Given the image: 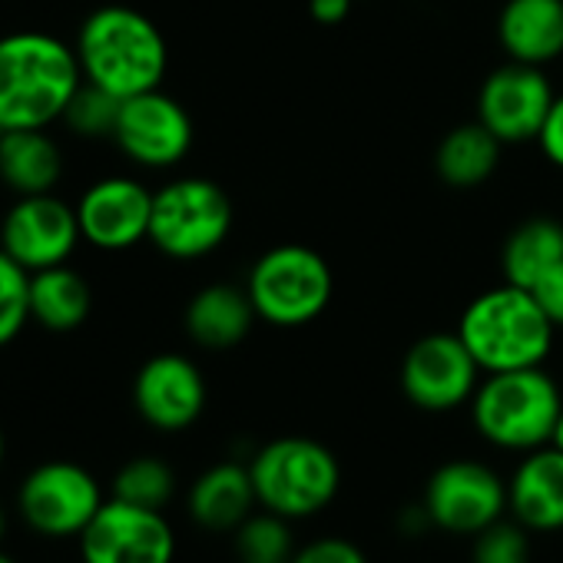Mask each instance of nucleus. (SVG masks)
I'll list each match as a JSON object with an SVG mask.
<instances>
[{"instance_id": "f704fd0d", "label": "nucleus", "mask_w": 563, "mask_h": 563, "mask_svg": "<svg viewBox=\"0 0 563 563\" xmlns=\"http://www.w3.org/2000/svg\"><path fill=\"white\" fill-rule=\"evenodd\" d=\"M4 530H8V517H4V507H0V540H4Z\"/></svg>"}, {"instance_id": "f03ea898", "label": "nucleus", "mask_w": 563, "mask_h": 563, "mask_svg": "<svg viewBox=\"0 0 563 563\" xmlns=\"http://www.w3.org/2000/svg\"><path fill=\"white\" fill-rule=\"evenodd\" d=\"M74 51L84 80L110 90L120 100L159 90L169 67V47L163 31L146 14L126 4L97 8L80 24Z\"/></svg>"}, {"instance_id": "0eeeda50", "label": "nucleus", "mask_w": 563, "mask_h": 563, "mask_svg": "<svg viewBox=\"0 0 563 563\" xmlns=\"http://www.w3.org/2000/svg\"><path fill=\"white\" fill-rule=\"evenodd\" d=\"M232 229L225 189L202 176H183L153 192L150 242L179 262L216 252Z\"/></svg>"}, {"instance_id": "6e6552de", "label": "nucleus", "mask_w": 563, "mask_h": 563, "mask_svg": "<svg viewBox=\"0 0 563 563\" xmlns=\"http://www.w3.org/2000/svg\"><path fill=\"white\" fill-rule=\"evenodd\" d=\"M103 504L107 494L100 481L77 461H44L18 490L21 520L51 540L80 537Z\"/></svg>"}, {"instance_id": "bb28decb", "label": "nucleus", "mask_w": 563, "mask_h": 563, "mask_svg": "<svg viewBox=\"0 0 563 563\" xmlns=\"http://www.w3.org/2000/svg\"><path fill=\"white\" fill-rule=\"evenodd\" d=\"M120 107L123 100L113 97L110 90L97 87V84H80V90L74 93L70 107L64 110V123L84 136V140H103L117 133V120H120Z\"/></svg>"}, {"instance_id": "7ed1b4c3", "label": "nucleus", "mask_w": 563, "mask_h": 563, "mask_svg": "<svg viewBox=\"0 0 563 563\" xmlns=\"http://www.w3.org/2000/svg\"><path fill=\"white\" fill-rule=\"evenodd\" d=\"M553 332L556 325L547 319L537 296L510 282L471 299L457 322V335L484 375L543 365Z\"/></svg>"}, {"instance_id": "72a5a7b5", "label": "nucleus", "mask_w": 563, "mask_h": 563, "mask_svg": "<svg viewBox=\"0 0 563 563\" xmlns=\"http://www.w3.org/2000/svg\"><path fill=\"white\" fill-rule=\"evenodd\" d=\"M550 444L563 451V411H560V418H556V428H553V438H550Z\"/></svg>"}, {"instance_id": "412c9836", "label": "nucleus", "mask_w": 563, "mask_h": 563, "mask_svg": "<svg viewBox=\"0 0 563 563\" xmlns=\"http://www.w3.org/2000/svg\"><path fill=\"white\" fill-rule=\"evenodd\" d=\"M60 176L64 156L47 130H8L0 136V179L18 196L54 192Z\"/></svg>"}, {"instance_id": "a211bd4d", "label": "nucleus", "mask_w": 563, "mask_h": 563, "mask_svg": "<svg viewBox=\"0 0 563 563\" xmlns=\"http://www.w3.org/2000/svg\"><path fill=\"white\" fill-rule=\"evenodd\" d=\"M507 60L547 67L563 54V0H507L497 18Z\"/></svg>"}, {"instance_id": "a878e982", "label": "nucleus", "mask_w": 563, "mask_h": 563, "mask_svg": "<svg viewBox=\"0 0 563 563\" xmlns=\"http://www.w3.org/2000/svg\"><path fill=\"white\" fill-rule=\"evenodd\" d=\"M173 494H176V474H173V467L163 457L143 454V457L126 461L117 471L113 494L110 497H120V500H130V504H140V507L163 510L173 500Z\"/></svg>"}, {"instance_id": "2eb2a0df", "label": "nucleus", "mask_w": 563, "mask_h": 563, "mask_svg": "<svg viewBox=\"0 0 563 563\" xmlns=\"http://www.w3.org/2000/svg\"><path fill=\"white\" fill-rule=\"evenodd\" d=\"M153 192L133 176H107L77 199L80 235L100 252H126L150 239Z\"/></svg>"}, {"instance_id": "f257e3e1", "label": "nucleus", "mask_w": 563, "mask_h": 563, "mask_svg": "<svg viewBox=\"0 0 563 563\" xmlns=\"http://www.w3.org/2000/svg\"><path fill=\"white\" fill-rule=\"evenodd\" d=\"M84 84L77 51L44 31L0 37V126L47 130Z\"/></svg>"}, {"instance_id": "6ab92c4d", "label": "nucleus", "mask_w": 563, "mask_h": 563, "mask_svg": "<svg viewBox=\"0 0 563 563\" xmlns=\"http://www.w3.org/2000/svg\"><path fill=\"white\" fill-rule=\"evenodd\" d=\"M255 484L249 474V464L239 461H222L206 467L186 497L189 517L212 533H225L235 530L255 507Z\"/></svg>"}, {"instance_id": "393cba45", "label": "nucleus", "mask_w": 563, "mask_h": 563, "mask_svg": "<svg viewBox=\"0 0 563 563\" xmlns=\"http://www.w3.org/2000/svg\"><path fill=\"white\" fill-rule=\"evenodd\" d=\"M232 533L242 563H292L296 556V533L289 517H278L272 510L249 514Z\"/></svg>"}, {"instance_id": "7c9ffc66", "label": "nucleus", "mask_w": 563, "mask_h": 563, "mask_svg": "<svg viewBox=\"0 0 563 563\" xmlns=\"http://www.w3.org/2000/svg\"><path fill=\"white\" fill-rule=\"evenodd\" d=\"M530 292L537 296V302H540V309L547 312V319H550L556 329H563V258L537 282V286H533Z\"/></svg>"}, {"instance_id": "473e14b6", "label": "nucleus", "mask_w": 563, "mask_h": 563, "mask_svg": "<svg viewBox=\"0 0 563 563\" xmlns=\"http://www.w3.org/2000/svg\"><path fill=\"white\" fill-rule=\"evenodd\" d=\"M355 0H309V14L316 24H342L352 14Z\"/></svg>"}, {"instance_id": "9b49d317", "label": "nucleus", "mask_w": 563, "mask_h": 563, "mask_svg": "<svg viewBox=\"0 0 563 563\" xmlns=\"http://www.w3.org/2000/svg\"><path fill=\"white\" fill-rule=\"evenodd\" d=\"M424 510L434 527L448 533L474 537L484 527L497 523L507 510V484L497 471L481 461H448L441 464L424 487Z\"/></svg>"}, {"instance_id": "4be33fe9", "label": "nucleus", "mask_w": 563, "mask_h": 563, "mask_svg": "<svg viewBox=\"0 0 563 563\" xmlns=\"http://www.w3.org/2000/svg\"><path fill=\"white\" fill-rule=\"evenodd\" d=\"M93 292L90 282L64 265L31 272V319L51 332H74L90 319Z\"/></svg>"}, {"instance_id": "c85d7f7f", "label": "nucleus", "mask_w": 563, "mask_h": 563, "mask_svg": "<svg viewBox=\"0 0 563 563\" xmlns=\"http://www.w3.org/2000/svg\"><path fill=\"white\" fill-rule=\"evenodd\" d=\"M530 530L520 520L500 517L497 523L474 533L471 563H530Z\"/></svg>"}, {"instance_id": "c756f323", "label": "nucleus", "mask_w": 563, "mask_h": 563, "mask_svg": "<svg viewBox=\"0 0 563 563\" xmlns=\"http://www.w3.org/2000/svg\"><path fill=\"white\" fill-rule=\"evenodd\" d=\"M292 563H368V556L345 537H319L299 547Z\"/></svg>"}, {"instance_id": "c9c22d12", "label": "nucleus", "mask_w": 563, "mask_h": 563, "mask_svg": "<svg viewBox=\"0 0 563 563\" xmlns=\"http://www.w3.org/2000/svg\"><path fill=\"white\" fill-rule=\"evenodd\" d=\"M0 467H4V431H0Z\"/></svg>"}, {"instance_id": "9d476101", "label": "nucleus", "mask_w": 563, "mask_h": 563, "mask_svg": "<svg viewBox=\"0 0 563 563\" xmlns=\"http://www.w3.org/2000/svg\"><path fill=\"white\" fill-rule=\"evenodd\" d=\"M80 540L84 563H173L176 533L163 510L107 497Z\"/></svg>"}, {"instance_id": "b1692460", "label": "nucleus", "mask_w": 563, "mask_h": 563, "mask_svg": "<svg viewBox=\"0 0 563 563\" xmlns=\"http://www.w3.org/2000/svg\"><path fill=\"white\" fill-rule=\"evenodd\" d=\"M560 258H563V222L533 216L504 239V252H500L504 282L520 289H533Z\"/></svg>"}, {"instance_id": "ddd939ff", "label": "nucleus", "mask_w": 563, "mask_h": 563, "mask_svg": "<svg viewBox=\"0 0 563 563\" xmlns=\"http://www.w3.org/2000/svg\"><path fill=\"white\" fill-rule=\"evenodd\" d=\"M553 90L543 67L507 60L490 70L477 93V123H484L504 146H520L540 136L553 107Z\"/></svg>"}, {"instance_id": "f3484780", "label": "nucleus", "mask_w": 563, "mask_h": 563, "mask_svg": "<svg viewBox=\"0 0 563 563\" xmlns=\"http://www.w3.org/2000/svg\"><path fill=\"white\" fill-rule=\"evenodd\" d=\"M507 500L510 517L527 530H563V451L553 444L527 451L507 484Z\"/></svg>"}, {"instance_id": "20e7f679", "label": "nucleus", "mask_w": 563, "mask_h": 563, "mask_svg": "<svg viewBox=\"0 0 563 563\" xmlns=\"http://www.w3.org/2000/svg\"><path fill=\"white\" fill-rule=\"evenodd\" d=\"M560 411L563 395L540 365L484 375L471 398V418L481 438L523 454L550 444Z\"/></svg>"}, {"instance_id": "dca6fc26", "label": "nucleus", "mask_w": 563, "mask_h": 563, "mask_svg": "<svg viewBox=\"0 0 563 563\" xmlns=\"http://www.w3.org/2000/svg\"><path fill=\"white\" fill-rule=\"evenodd\" d=\"M136 415L156 431H186L206 408V378L186 355H153L133 382Z\"/></svg>"}, {"instance_id": "39448f33", "label": "nucleus", "mask_w": 563, "mask_h": 563, "mask_svg": "<svg viewBox=\"0 0 563 563\" xmlns=\"http://www.w3.org/2000/svg\"><path fill=\"white\" fill-rule=\"evenodd\" d=\"M245 292L262 322L275 329H302L329 309L335 278L322 252L302 242H282L255 258Z\"/></svg>"}, {"instance_id": "e433bc0d", "label": "nucleus", "mask_w": 563, "mask_h": 563, "mask_svg": "<svg viewBox=\"0 0 563 563\" xmlns=\"http://www.w3.org/2000/svg\"><path fill=\"white\" fill-rule=\"evenodd\" d=\"M0 563H18V560H14L11 553H4V550H0Z\"/></svg>"}, {"instance_id": "2f4dec72", "label": "nucleus", "mask_w": 563, "mask_h": 563, "mask_svg": "<svg viewBox=\"0 0 563 563\" xmlns=\"http://www.w3.org/2000/svg\"><path fill=\"white\" fill-rule=\"evenodd\" d=\"M537 143H540V153H543L556 169H563V93L553 97V107H550V113H547V120H543V126H540Z\"/></svg>"}, {"instance_id": "4468645a", "label": "nucleus", "mask_w": 563, "mask_h": 563, "mask_svg": "<svg viewBox=\"0 0 563 563\" xmlns=\"http://www.w3.org/2000/svg\"><path fill=\"white\" fill-rule=\"evenodd\" d=\"M113 143L143 169H169L192 150V120L169 93L146 90L123 100Z\"/></svg>"}, {"instance_id": "aec40b11", "label": "nucleus", "mask_w": 563, "mask_h": 563, "mask_svg": "<svg viewBox=\"0 0 563 563\" xmlns=\"http://www.w3.org/2000/svg\"><path fill=\"white\" fill-rule=\"evenodd\" d=\"M255 306L245 289L229 282H212L186 306V332L199 349L225 352L235 349L255 325Z\"/></svg>"}, {"instance_id": "cd10ccee", "label": "nucleus", "mask_w": 563, "mask_h": 563, "mask_svg": "<svg viewBox=\"0 0 563 563\" xmlns=\"http://www.w3.org/2000/svg\"><path fill=\"white\" fill-rule=\"evenodd\" d=\"M31 322V272L0 249V349Z\"/></svg>"}, {"instance_id": "1a4fd4ad", "label": "nucleus", "mask_w": 563, "mask_h": 563, "mask_svg": "<svg viewBox=\"0 0 563 563\" xmlns=\"http://www.w3.org/2000/svg\"><path fill=\"white\" fill-rule=\"evenodd\" d=\"M481 365L457 332H431L418 339L401 358V391L421 411H451L474 398Z\"/></svg>"}, {"instance_id": "f8f14e48", "label": "nucleus", "mask_w": 563, "mask_h": 563, "mask_svg": "<svg viewBox=\"0 0 563 563\" xmlns=\"http://www.w3.org/2000/svg\"><path fill=\"white\" fill-rule=\"evenodd\" d=\"M80 242L84 235L77 206L64 202L54 192L18 196V202L0 222V249L14 262H21L27 272L70 262Z\"/></svg>"}, {"instance_id": "5701e85b", "label": "nucleus", "mask_w": 563, "mask_h": 563, "mask_svg": "<svg viewBox=\"0 0 563 563\" xmlns=\"http://www.w3.org/2000/svg\"><path fill=\"white\" fill-rule=\"evenodd\" d=\"M504 143L484 126V123H464L454 126L434 153V173L451 189H474L487 183L500 163Z\"/></svg>"}, {"instance_id": "423d86ee", "label": "nucleus", "mask_w": 563, "mask_h": 563, "mask_svg": "<svg viewBox=\"0 0 563 563\" xmlns=\"http://www.w3.org/2000/svg\"><path fill=\"white\" fill-rule=\"evenodd\" d=\"M249 474L258 507L289 520L325 510L342 487V467L335 454L312 438L268 441L249 461Z\"/></svg>"}]
</instances>
